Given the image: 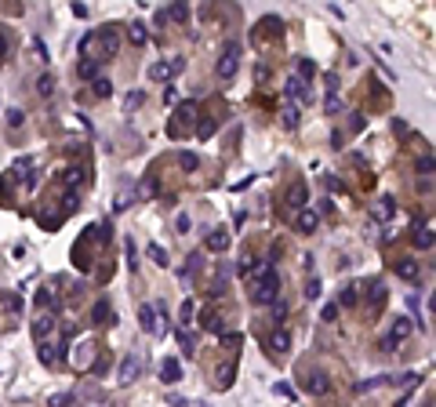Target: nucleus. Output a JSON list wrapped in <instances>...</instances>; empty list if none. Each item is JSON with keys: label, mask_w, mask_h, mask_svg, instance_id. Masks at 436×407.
I'll return each mask as SVG.
<instances>
[{"label": "nucleus", "mask_w": 436, "mask_h": 407, "mask_svg": "<svg viewBox=\"0 0 436 407\" xmlns=\"http://www.w3.org/2000/svg\"><path fill=\"white\" fill-rule=\"evenodd\" d=\"M247 294H251L255 306L276 302V294H280V276H276V269H273V262H266V258L251 262V273H247Z\"/></svg>", "instance_id": "nucleus-1"}, {"label": "nucleus", "mask_w": 436, "mask_h": 407, "mask_svg": "<svg viewBox=\"0 0 436 407\" xmlns=\"http://www.w3.org/2000/svg\"><path fill=\"white\" fill-rule=\"evenodd\" d=\"M240 44L237 40H229L226 48H222V55H218V80H233V76H237V69H240Z\"/></svg>", "instance_id": "nucleus-2"}, {"label": "nucleus", "mask_w": 436, "mask_h": 407, "mask_svg": "<svg viewBox=\"0 0 436 407\" xmlns=\"http://www.w3.org/2000/svg\"><path fill=\"white\" fill-rule=\"evenodd\" d=\"M95 233H98L95 226H87L84 237L73 244V265H76V269H84V273L91 269V240H95Z\"/></svg>", "instance_id": "nucleus-3"}, {"label": "nucleus", "mask_w": 436, "mask_h": 407, "mask_svg": "<svg viewBox=\"0 0 436 407\" xmlns=\"http://www.w3.org/2000/svg\"><path fill=\"white\" fill-rule=\"evenodd\" d=\"M193 124H196V102H182V106L175 109V124L167 128V135H171V138H178L185 128H193Z\"/></svg>", "instance_id": "nucleus-4"}, {"label": "nucleus", "mask_w": 436, "mask_h": 407, "mask_svg": "<svg viewBox=\"0 0 436 407\" xmlns=\"http://www.w3.org/2000/svg\"><path fill=\"white\" fill-rule=\"evenodd\" d=\"M305 200H309V185H305V178L291 182V185H287V193H284V208H287V211H302V208H305Z\"/></svg>", "instance_id": "nucleus-5"}, {"label": "nucleus", "mask_w": 436, "mask_h": 407, "mask_svg": "<svg viewBox=\"0 0 436 407\" xmlns=\"http://www.w3.org/2000/svg\"><path fill=\"white\" fill-rule=\"evenodd\" d=\"M142 364H146V360H142V353L124 356V364H120V371H117V382H120V385H131V382L138 378V374H142Z\"/></svg>", "instance_id": "nucleus-6"}, {"label": "nucleus", "mask_w": 436, "mask_h": 407, "mask_svg": "<svg viewBox=\"0 0 436 407\" xmlns=\"http://www.w3.org/2000/svg\"><path fill=\"white\" fill-rule=\"evenodd\" d=\"M95 356H98V346L91 338H84L80 346H76V353H73V367L76 371H91L95 367Z\"/></svg>", "instance_id": "nucleus-7"}, {"label": "nucleus", "mask_w": 436, "mask_h": 407, "mask_svg": "<svg viewBox=\"0 0 436 407\" xmlns=\"http://www.w3.org/2000/svg\"><path fill=\"white\" fill-rule=\"evenodd\" d=\"M385 306V284L382 280H367V317H378Z\"/></svg>", "instance_id": "nucleus-8"}, {"label": "nucleus", "mask_w": 436, "mask_h": 407, "mask_svg": "<svg viewBox=\"0 0 436 407\" xmlns=\"http://www.w3.org/2000/svg\"><path fill=\"white\" fill-rule=\"evenodd\" d=\"M233 378H237V353H233L226 364L218 367V374H214V389H222V393H226V389L233 385Z\"/></svg>", "instance_id": "nucleus-9"}, {"label": "nucleus", "mask_w": 436, "mask_h": 407, "mask_svg": "<svg viewBox=\"0 0 436 407\" xmlns=\"http://www.w3.org/2000/svg\"><path fill=\"white\" fill-rule=\"evenodd\" d=\"M58 353H66V338H58L55 342V346H51V342H40V364H48V367H55L58 364Z\"/></svg>", "instance_id": "nucleus-10"}, {"label": "nucleus", "mask_w": 436, "mask_h": 407, "mask_svg": "<svg viewBox=\"0 0 436 407\" xmlns=\"http://www.w3.org/2000/svg\"><path fill=\"white\" fill-rule=\"evenodd\" d=\"M302 389H305V393H313V396H323L327 389H331V378H327L323 371H313V374L302 382Z\"/></svg>", "instance_id": "nucleus-11"}, {"label": "nucleus", "mask_w": 436, "mask_h": 407, "mask_svg": "<svg viewBox=\"0 0 436 407\" xmlns=\"http://www.w3.org/2000/svg\"><path fill=\"white\" fill-rule=\"evenodd\" d=\"M182 69V58H171V62H157V66H149V76L153 80H171Z\"/></svg>", "instance_id": "nucleus-12"}, {"label": "nucleus", "mask_w": 436, "mask_h": 407, "mask_svg": "<svg viewBox=\"0 0 436 407\" xmlns=\"http://www.w3.org/2000/svg\"><path fill=\"white\" fill-rule=\"evenodd\" d=\"M393 215H396V200L393 196H382L375 208H371V218H375V222H389Z\"/></svg>", "instance_id": "nucleus-13"}, {"label": "nucleus", "mask_w": 436, "mask_h": 407, "mask_svg": "<svg viewBox=\"0 0 436 407\" xmlns=\"http://www.w3.org/2000/svg\"><path fill=\"white\" fill-rule=\"evenodd\" d=\"M33 335H37V342H48V338L55 335V317H51V313H40V317H37Z\"/></svg>", "instance_id": "nucleus-14"}, {"label": "nucleus", "mask_w": 436, "mask_h": 407, "mask_svg": "<svg viewBox=\"0 0 436 407\" xmlns=\"http://www.w3.org/2000/svg\"><path fill=\"white\" fill-rule=\"evenodd\" d=\"M411 317H393V327H389V342H393V346H396V342H403V338H407L411 335Z\"/></svg>", "instance_id": "nucleus-15"}, {"label": "nucleus", "mask_w": 436, "mask_h": 407, "mask_svg": "<svg viewBox=\"0 0 436 407\" xmlns=\"http://www.w3.org/2000/svg\"><path fill=\"white\" fill-rule=\"evenodd\" d=\"M284 91H287V98H294V102H298V98H305V102H309V84H305V80H298V76H287Z\"/></svg>", "instance_id": "nucleus-16"}, {"label": "nucleus", "mask_w": 436, "mask_h": 407, "mask_svg": "<svg viewBox=\"0 0 436 407\" xmlns=\"http://www.w3.org/2000/svg\"><path fill=\"white\" fill-rule=\"evenodd\" d=\"M316 222H320L316 211H298V215H294V229H298V233H313Z\"/></svg>", "instance_id": "nucleus-17"}, {"label": "nucleus", "mask_w": 436, "mask_h": 407, "mask_svg": "<svg viewBox=\"0 0 436 407\" xmlns=\"http://www.w3.org/2000/svg\"><path fill=\"white\" fill-rule=\"evenodd\" d=\"M160 374H164V382H178L182 378V364L175 356H167V360H160Z\"/></svg>", "instance_id": "nucleus-18"}, {"label": "nucleus", "mask_w": 436, "mask_h": 407, "mask_svg": "<svg viewBox=\"0 0 436 407\" xmlns=\"http://www.w3.org/2000/svg\"><path fill=\"white\" fill-rule=\"evenodd\" d=\"M269 349H273V353H287V349H291V335L284 331V327H276V331L269 335Z\"/></svg>", "instance_id": "nucleus-19"}, {"label": "nucleus", "mask_w": 436, "mask_h": 407, "mask_svg": "<svg viewBox=\"0 0 436 407\" xmlns=\"http://www.w3.org/2000/svg\"><path fill=\"white\" fill-rule=\"evenodd\" d=\"M138 324H142V331H157V309H153V306H142V309H138Z\"/></svg>", "instance_id": "nucleus-20"}, {"label": "nucleus", "mask_w": 436, "mask_h": 407, "mask_svg": "<svg viewBox=\"0 0 436 407\" xmlns=\"http://www.w3.org/2000/svg\"><path fill=\"white\" fill-rule=\"evenodd\" d=\"M396 273H400L403 280H411V284H418V280H422V269H418V265H414L411 258H403V262L396 265Z\"/></svg>", "instance_id": "nucleus-21"}, {"label": "nucleus", "mask_w": 436, "mask_h": 407, "mask_svg": "<svg viewBox=\"0 0 436 407\" xmlns=\"http://www.w3.org/2000/svg\"><path fill=\"white\" fill-rule=\"evenodd\" d=\"M207 247H211V251H226V247H229V233L226 229H211L207 233Z\"/></svg>", "instance_id": "nucleus-22"}, {"label": "nucleus", "mask_w": 436, "mask_h": 407, "mask_svg": "<svg viewBox=\"0 0 436 407\" xmlns=\"http://www.w3.org/2000/svg\"><path fill=\"white\" fill-rule=\"evenodd\" d=\"M280 120H284V128H291V131H294V128H298V120H302L298 106H294V102H291V106H284V109H280Z\"/></svg>", "instance_id": "nucleus-23"}, {"label": "nucleus", "mask_w": 436, "mask_h": 407, "mask_svg": "<svg viewBox=\"0 0 436 407\" xmlns=\"http://www.w3.org/2000/svg\"><path fill=\"white\" fill-rule=\"evenodd\" d=\"M76 76H80V80H95V76H98V62H95V58H80Z\"/></svg>", "instance_id": "nucleus-24"}, {"label": "nucleus", "mask_w": 436, "mask_h": 407, "mask_svg": "<svg viewBox=\"0 0 436 407\" xmlns=\"http://www.w3.org/2000/svg\"><path fill=\"white\" fill-rule=\"evenodd\" d=\"M33 302H37L40 309H48V313H55V309H58V298H55V294H51V287H40Z\"/></svg>", "instance_id": "nucleus-25"}, {"label": "nucleus", "mask_w": 436, "mask_h": 407, "mask_svg": "<svg viewBox=\"0 0 436 407\" xmlns=\"http://www.w3.org/2000/svg\"><path fill=\"white\" fill-rule=\"evenodd\" d=\"M37 95H40V98L55 95V73H40V80H37Z\"/></svg>", "instance_id": "nucleus-26"}, {"label": "nucleus", "mask_w": 436, "mask_h": 407, "mask_svg": "<svg viewBox=\"0 0 436 407\" xmlns=\"http://www.w3.org/2000/svg\"><path fill=\"white\" fill-rule=\"evenodd\" d=\"M342 109V98H338V91H335V80H331V91H327V98H323V113L327 117H335Z\"/></svg>", "instance_id": "nucleus-27"}, {"label": "nucleus", "mask_w": 436, "mask_h": 407, "mask_svg": "<svg viewBox=\"0 0 436 407\" xmlns=\"http://www.w3.org/2000/svg\"><path fill=\"white\" fill-rule=\"evenodd\" d=\"M294 76H298V80H313V76H316V66H313V62H309V58H298V69H294Z\"/></svg>", "instance_id": "nucleus-28"}, {"label": "nucleus", "mask_w": 436, "mask_h": 407, "mask_svg": "<svg viewBox=\"0 0 436 407\" xmlns=\"http://www.w3.org/2000/svg\"><path fill=\"white\" fill-rule=\"evenodd\" d=\"M91 91H95V98H109L113 95V84H109L105 76H95V80H91Z\"/></svg>", "instance_id": "nucleus-29"}, {"label": "nucleus", "mask_w": 436, "mask_h": 407, "mask_svg": "<svg viewBox=\"0 0 436 407\" xmlns=\"http://www.w3.org/2000/svg\"><path fill=\"white\" fill-rule=\"evenodd\" d=\"M178 164H182V171H196V167H200V156H196L193 149H182V153H178Z\"/></svg>", "instance_id": "nucleus-30"}, {"label": "nucleus", "mask_w": 436, "mask_h": 407, "mask_svg": "<svg viewBox=\"0 0 436 407\" xmlns=\"http://www.w3.org/2000/svg\"><path fill=\"white\" fill-rule=\"evenodd\" d=\"M414 244H418V247H425V251L432 247V226H429V222H425V226H418V233H414Z\"/></svg>", "instance_id": "nucleus-31"}, {"label": "nucleus", "mask_w": 436, "mask_h": 407, "mask_svg": "<svg viewBox=\"0 0 436 407\" xmlns=\"http://www.w3.org/2000/svg\"><path fill=\"white\" fill-rule=\"evenodd\" d=\"M91 317H95V324L102 327L105 320H113V309H109V302L102 298V302H95V313H91Z\"/></svg>", "instance_id": "nucleus-32"}, {"label": "nucleus", "mask_w": 436, "mask_h": 407, "mask_svg": "<svg viewBox=\"0 0 436 407\" xmlns=\"http://www.w3.org/2000/svg\"><path fill=\"white\" fill-rule=\"evenodd\" d=\"M418 175H422V178H432V153H429V149L418 156Z\"/></svg>", "instance_id": "nucleus-33"}, {"label": "nucleus", "mask_w": 436, "mask_h": 407, "mask_svg": "<svg viewBox=\"0 0 436 407\" xmlns=\"http://www.w3.org/2000/svg\"><path fill=\"white\" fill-rule=\"evenodd\" d=\"M167 19H175V22H189V8H185V4H171V8H167Z\"/></svg>", "instance_id": "nucleus-34"}, {"label": "nucleus", "mask_w": 436, "mask_h": 407, "mask_svg": "<svg viewBox=\"0 0 436 407\" xmlns=\"http://www.w3.org/2000/svg\"><path fill=\"white\" fill-rule=\"evenodd\" d=\"M0 309L19 313V309H22V298H19V294H0Z\"/></svg>", "instance_id": "nucleus-35"}, {"label": "nucleus", "mask_w": 436, "mask_h": 407, "mask_svg": "<svg viewBox=\"0 0 436 407\" xmlns=\"http://www.w3.org/2000/svg\"><path fill=\"white\" fill-rule=\"evenodd\" d=\"M66 182H69V185H73V182H76V185L87 182V167H69V171H66Z\"/></svg>", "instance_id": "nucleus-36"}, {"label": "nucleus", "mask_w": 436, "mask_h": 407, "mask_svg": "<svg viewBox=\"0 0 436 407\" xmlns=\"http://www.w3.org/2000/svg\"><path fill=\"white\" fill-rule=\"evenodd\" d=\"M193 317H196V306H193V302H182V309H178V320H182V324H193Z\"/></svg>", "instance_id": "nucleus-37"}, {"label": "nucleus", "mask_w": 436, "mask_h": 407, "mask_svg": "<svg viewBox=\"0 0 436 407\" xmlns=\"http://www.w3.org/2000/svg\"><path fill=\"white\" fill-rule=\"evenodd\" d=\"M204 327H207V331H222V320H218V313H214V309L204 313Z\"/></svg>", "instance_id": "nucleus-38"}, {"label": "nucleus", "mask_w": 436, "mask_h": 407, "mask_svg": "<svg viewBox=\"0 0 436 407\" xmlns=\"http://www.w3.org/2000/svg\"><path fill=\"white\" fill-rule=\"evenodd\" d=\"M73 400H76V393H58V396L48 400V407H69Z\"/></svg>", "instance_id": "nucleus-39"}, {"label": "nucleus", "mask_w": 436, "mask_h": 407, "mask_svg": "<svg viewBox=\"0 0 436 407\" xmlns=\"http://www.w3.org/2000/svg\"><path fill=\"white\" fill-rule=\"evenodd\" d=\"M8 48H11V37H8V29L0 26V66L8 62Z\"/></svg>", "instance_id": "nucleus-40"}, {"label": "nucleus", "mask_w": 436, "mask_h": 407, "mask_svg": "<svg viewBox=\"0 0 436 407\" xmlns=\"http://www.w3.org/2000/svg\"><path fill=\"white\" fill-rule=\"evenodd\" d=\"M149 258L157 262V265H167V251H164L160 244H149Z\"/></svg>", "instance_id": "nucleus-41"}, {"label": "nucleus", "mask_w": 436, "mask_h": 407, "mask_svg": "<svg viewBox=\"0 0 436 407\" xmlns=\"http://www.w3.org/2000/svg\"><path fill=\"white\" fill-rule=\"evenodd\" d=\"M316 298H320V280L313 276V280L305 284V302H316Z\"/></svg>", "instance_id": "nucleus-42"}, {"label": "nucleus", "mask_w": 436, "mask_h": 407, "mask_svg": "<svg viewBox=\"0 0 436 407\" xmlns=\"http://www.w3.org/2000/svg\"><path fill=\"white\" fill-rule=\"evenodd\" d=\"M22 120H26V113H22L19 106H11V109H8V124H11V128H19Z\"/></svg>", "instance_id": "nucleus-43"}, {"label": "nucleus", "mask_w": 436, "mask_h": 407, "mask_svg": "<svg viewBox=\"0 0 436 407\" xmlns=\"http://www.w3.org/2000/svg\"><path fill=\"white\" fill-rule=\"evenodd\" d=\"M76 208H80V196H76V193H66V196H62V211H76Z\"/></svg>", "instance_id": "nucleus-44"}, {"label": "nucleus", "mask_w": 436, "mask_h": 407, "mask_svg": "<svg viewBox=\"0 0 436 407\" xmlns=\"http://www.w3.org/2000/svg\"><path fill=\"white\" fill-rule=\"evenodd\" d=\"M138 106H142V91H131V95L124 98V109L131 113V109H138Z\"/></svg>", "instance_id": "nucleus-45"}, {"label": "nucleus", "mask_w": 436, "mask_h": 407, "mask_svg": "<svg viewBox=\"0 0 436 407\" xmlns=\"http://www.w3.org/2000/svg\"><path fill=\"white\" fill-rule=\"evenodd\" d=\"M131 44H146V26H142V22L131 26Z\"/></svg>", "instance_id": "nucleus-46"}, {"label": "nucleus", "mask_w": 436, "mask_h": 407, "mask_svg": "<svg viewBox=\"0 0 436 407\" xmlns=\"http://www.w3.org/2000/svg\"><path fill=\"white\" fill-rule=\"evenodd\" d=\"M356 298H360L356 287H342V306H356Z\"/></svg>", "instance_id": "nucleus-47"}, {"label": "nucleus", "mask_w": 436, "mask_h": 407, "mask_svg": "<svg viewBox=\"0 0 436 407\" xmlns=\"http://www.w3.org/2000/svg\"><path fill=\"white\" fill-rule=\"evenodd\" d=\"M178 342H182V349H185V353H193V349H196V338H193L189 331H182V335H178Z\"/></svg>", "instance_id": "nucleus-48"}, {"label": "nucleus", "mask_w": 436, "mask_h": 407, "mask_svg": "<svg viewBox=\"0 0 436 407\" xmlns=\"http://www.w3.org/2000/svg\"><path fill=\"white\" fill-rule=\"evenodd\" d=\"M19 175H29V160H19V164H11V178H19Z\"/></svg>", "instance_id": "nucleus-49"}, {"label": "nucleus", "mask_w": 436, "mask_h": 407, "mask_svg": "<svg viewBox=\"0 0 436 407\" xmlns=\"http://www.w3.org/2000/svg\"><path fill=\"white\" fill-rule=\"evenodd\" d=\"M196 135H200V138H211V135H214V120H204V124L196 128Z\"/></svg>", "instance_id": "nucleus-50"}, {"label": "nucleus", "mask_w": 436, "mask_h": 407, "mask_svg": "<svg viewBox=\"0 0 436 407\" xmlns=\"http://www.w3.org/2000/svg\"><path fill=\"white\" fill-rule=\"evenodd\" d=\"M175 226H178V233H189L193 222H189V215H178V218H175Z\"/></svg>", "instance_id": "nucleus-51"}, {"label": "nucleus", "mask_w": 436, "mask_h": 407, "mask_svg": "<svg viewBox=\"0 0 436 407\" xmlns=\"http://www.w3.org/2000/svg\"><path fill=\"white\" fill-rule=\"evenodd\" d=\"M320 317H323V320H338V306H335V302H331V306H323Z\"/></svg>", "instance_id": "nucleus-52"}]
</instances>
